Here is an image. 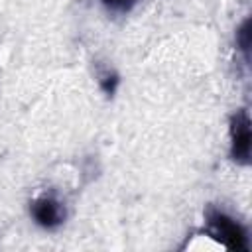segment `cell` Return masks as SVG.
<instances>
[{
  "label": "cell",
  "instance_id": "obj_5",
  "mask_svg": "<svg viewBox=\"0 0 252 252\" xmlns=\"http://www.w3.org/2000/svg\"><path fill=\"white\" fill-rule=\"evenodd\" d=\"M98 77H100V79H98L100 89H102L106 94H114L116 85H118V75H116V73H112V71H102Z\"/></svg>",
  "mask_w": 252,
  "mask_h": 252
},
{
  "label": "cell",
  "instance_id": "obj_3",
  "mask_svg": "<svg viewBox=\"0 0 252 252\" xmlns=\"http://www.w3.org/2000/svg\"><path fill=\"white\" fill-rule=\"evenodd\" d=\"M30 213H32L33 220L43 228H57L65 219L63 205L51 195H43V197L35 199L30 207Z\"/></svg>",
  "mask_w": 252,
  "mask_h": 252
},
{
  "label": "cell",
  "instance_id": "obj_4",
  "mask_svg": "<svg viewBox=\"0 0 252 252\" xmlns=\"http://www.w3.org/2000/svg\"><path fill=\"white\" fill-rule=\"evenodd\" d=\"M236 45L242 51L244 59L248 61V51H250V20H244L236 32Z\"/></svg>",
  "mask_w": 252,
  "mask_h": 252
},
{
  "label": "cell",
  "instance_id": "obj_1",
  "mask_svg": "<svg viewBox=\"0 0 252 252\" xmlns=\"http://www.w3.org/2000/svg\"><path fill=\"white\" fill-rule=\"evenodd\" d=\"M207 224L211 226L215 238L222 242L224 248L228 250H248V236L246 230L240 222H236L232 217L219 209H209L207 211Z\"/></svg>",
  "mask_w": 252,
  "mask_h": 252
},
{
  "label": "cell",
  "instance_id": "obj_2",
  "mask_svg": "<svg viewBox=\"0 0 252 252\" xmlns=\"http://www.w3.org/2000/svg\"><path fill=\"white\" fill-rule=\"evenodd\" d=\"M230 156L238 163H248L250 161V144H252V134H250V118L246 110H238L232 120H230Z\"/></svg>",
  "mask_w": 252,
  "mask_h": 252
},
{
  "label": "cell",
  "instance_id": "obj_6",
  "mask_svg": "<svg viewBox=\"0 0 252 252\" xmlns=\"http://www.w3.org/2000/svg\"><path fill=\"white\" fill-rule=\"evenodd\" d=\"M106 8L114 10V12H128L138 0H100Z\"/></svg>",
  "mask_w": 252,
  "mask_h": 252
}]
</instances>
